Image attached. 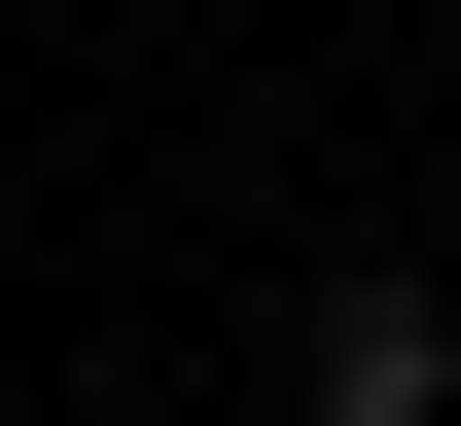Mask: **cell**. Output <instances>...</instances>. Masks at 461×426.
I'll list each match as a JSON object with an SVG mask.
<instances>
[{"label":"cell","instance_id":"obj_1","mask_svg":"<svg viewBox=\"0 0 461 426\" xmlns=\"http://www.w3.org/2000/svg\"><path fill=\"white\" fill-rule=\"evenodd\" d=\"M285 391H320V426H426V391H461V320H426V285H320V320H285Z\"/></svg>","mask_w":461,"mask_h":426}]
</instances>
